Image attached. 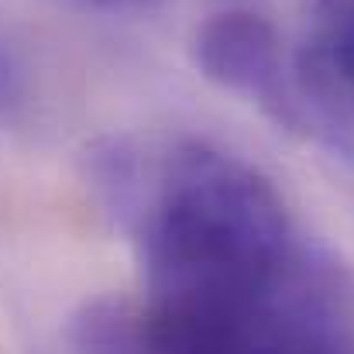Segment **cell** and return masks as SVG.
<instances>
[{"instance_id":"4","label":"cell","mask_w":354,"mask_h":354,"mask_svg":"<svg viewBox=\"0 0 354 354\" xmlns=\"http://www.w3.org/2000/svg\"><path fill=\"white\" fill-rule=\"evenodd\" d=\"M69 341L76 354H162L145 313L114 296L83 303L69 320Z\"/></svg>"},{"instance_id":"2","label":"cell","mask_w":354,"mask_h":354,"mask_svg":"<svg viewBox=\"0 0 354 354\" xmlns=\"http://www.w3.org/2000/svg\"><path fill=\"white\" fill-rule=\"evenodd\" d=\"M193 62L210 83L244 97L279 127L310 134L296 66L286 62L282 38L261 14L224 10L207 17L193 35Z\"/></svg>"},{"instance_id":"5","label":"cell","mask_w":354,"mask_h":354,"mask_svg":"<svg viewBox=\"0 0 354 354\" xmlns=\"http://www.w3.org/2000/svg\"><path fill=\"white\" fill-rule=\"evenodd\" d=\"M73 3L100 14H134V10H148L155 0H73Z\"/></svg>"},{"instance_id":"3","label":"cell","mask_w":354,"mask_h":354,"mask_svg":"<svg viewBox=\"0 0 354 354\" xmlns=\"http://www.w3.org/2000/svg\"><path fill=\"white\" fill-rule=\"evenodd\" d=\"M310 134L354 138V0H306V35L292 59Z\"/></svg>"},{"instance_id":"1","label":"cell","mask_w":354,"mask_h":354,"mask_svg":"<svg viewBox=\"0 0 354 354\" xmlns=\"http://www.w3.org/2000/svg\"><path fill=\"white\" fill-rule=\"evenodd\" d=\"M90 183L134 237L155 310L254 299L303 251L279 189L207 141L107 138L90 151Z\"/></svg>"}]
</instances>
